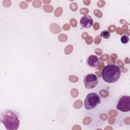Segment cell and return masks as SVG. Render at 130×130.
Masks as SVG:
<instances>
[{
  "mask_svg": "<svg viewBox=\"0 0 130 130\" xmlns=\"http://www.w3.org/2000/svg\"><path fill=\"white\" fill-rule=\"evenodd\" d=\"M129 37L126 36V35H123L121 37V39H120V41H121V42L123 44H126L129 41Z\"/></svg>",
  "mask_w": 130,
  "mask_h": 130,
  "instance_id": "cell-9",
  "label": "cell"
},
{
  "mask_svg": "<svg viewBox=\"0 0 130 130\" xmlns=\"http://www.w3.org/2000/svg\"><path fill=\"white\" fill-rule=\"evenodd\" d=\"M116 107L118 110L126 112L130 111V96L127 95L120 96L116 102Z\"/></svg>",
  "mask_w": 130,
  "mask_h": 130,
  "instance_id": "cell-4",
  "label": "cell"
},
{
  "mask_svg": "<svg viewBox=\"0 0 130 130\" xmlns=\"http://www.w3.org/2000/svg\"><path fill=\"white\" fill-rule=\"evenodd\" d=\"M80 24L84 28L91 27L93 24V21L92 17L89 15H85L80 20Z\"/></svg>",
  "mask_w": 130,
  "mask_h": 130,
  "instance_id": "cell-6",
  "label": "cell"
},
{
  "mask_svg": "<svg viewBox=\"0 0 130 130\" xmlns=\"http://www.w3.org/2000/svg\"><path fill=\"white\" fill-rule=\"evenodd\" d=\"M121 73V71L118 66L110 64L106 65L102 70V77L106 82L113 83L119 80Z\"/></svg>",
  "mask_w": 130,
  "mask_h": 130,
  "instance_id": "cell-2",
  "label": "cell"
},
{
  "mask_svg": "<svg viewBox=\"0 0 130 130\" xmlns=\"http://www.w3.org/2000/svg\"><path fill=\"white\" fill-rule=\"evenodd\" d=\"M84 84L87 89H92L98 84V78L95 74L89 73L84 78Z\"/></svg>",
  "mask_w": 130,
  "mask_h": 130,
  "instance_id": "cell-5",
  "label": "cell"
},
{
  "mask_svg": "<svg viewBox=\"0 0 130 130\" xmlns=\"http://www.w3.org/2000/svg\"><path fill=\"white\" fill-rule=\"evenodd\" d=\"M19 113L14 109H5L0 113L1 122L7 130H17L18 129L20 120Z\"/></svg>",
  "mask_w": 130,
  "mask_h": 130,
  "instance_id": "cell-1",
  "label": "cell"
},
{
  "mask_svg": "<svg viewBox=\"0 0 130 130\" xmlns=\"http://www.w3.org/2000/svg\"><path fill=\"white\" fill-rule=\"evenodd\" d=\"M100 36H101V37H102L104 39H108L110 38V32L109 31L107 30H103L100 34Z\"/></svg>",
  "mask_w": 130,
  "mask_h": 130,
  "instance_id": "cell-8",
  "label": "cell"
},
{
  "mask_svg": "<svg viewBox=\"0 0 130 130\" xmlns=\"http://www.w3.org/2000/svg\"><path fill=\"white\" fill-rule=\"evenodd\" d=\"M100 61V57L95 55H90L86 59V64L90 68L98 67Z\"/></svg>",
  "mask_w": 130,
  "mask_h": 130,
  "instance_id": "cell-7",
  "label": "cell"
},
{
  "mask_svg": "<svg viewBox=\"0 0 130 130\" xmlns=\"http://www.w3.org/2000/svg\"><path fill=\"white\" fill-rule=\"evenodd\" d=\"M101 103V98L99 95L95 92L88 93L84 101V106L85 108L89 110L95 108Z\"/></svg>",
  "mask_w": 130,
  "mask_h": 130,
  "instance_id": "cell-3",
  "label": "cell"
}]
</instances>
